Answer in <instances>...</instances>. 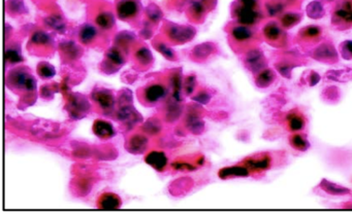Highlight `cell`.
<instances>
[{
    "label": "cell",
    "mask_w": 352,
    "mask_h": 215,
    "mask_svg": "<svg viewBox=\"0 0 352 215\" xmlns=\"http://www.w3.org/2000/svg\"><path fill=\"white\" fill-rule=\"evenodd\" d=\"M332 22L339 30L349 29L352 27V0H340L334 8Z\"/></svg>",
    "instance_id": "6da1fadb"
},
{
    "label": "cell",
    "mask_w": 352,
    "mask_h": 215,
    "mask_svg": "<svg viewBox=\"0 0 352 215\" xmlns=\"http://www.w3.org/2000/svg\"><path fill=\"white\" fill-rule=\"evenodd\" d=\"M284 28L276 22L268 23L263 29V37L266 42L275 48H282L287 43V36Z\"/></svg>",
    "instance_id": "7a4b0ae2"
},
{
    "label": "cell",
    "mask_w": 352,
    "mask_h": 215,
    "mask_svg": "<svg viewBox=\"0 0 352 215\" xmlns=\"http://www.w3.org/2000/svg\"><path fill=\"white\" fill-rule=\"evenodd\" d=\"M242 164L250 171V174H260L271 168L272 157L268 153H260L247 158L243 161Z\"/></svg>",
    "instance_id": "3957f363"
},
{
    "label": "cell",
    "mask_w": 352,
    "mask_h": 215,
    "mask_svg": "<svg viewBox=\"0 0 352 215\" xmlns=\"http://www.w3.org/2000/svg\"><path fill=\"white\" fill-rule=\"evenodd\" d=\"M244 64L246 68L249 71L257 74L259 71L266 69L268 62L262 50L257 48H251L250 50L246 51Z\"/></svg>",
    "instance_id": "277c9868"
},
{
    "label": "cell",
    "mask_w": 352,
    "mask_h": 215,
    "mask_svg": "<svg viewBox=\"0 0 352 215\" xmlns=\"http://www.w3.org/2000/svg\"><path fill=\"white\" fill-rule=\"evenodd\" d=\"M234 16H236L239 24L250 26V27L256 25L264 18L263 13L259 8L246 7L240 4H238L236 9H234Z\"/></svg>",
    "instance_id": "5b68a950"
},
{
    "label": "cell",
    "mask_w": 352,
    "mask_h": 215,
    "mask_svg": "<svg viewBox=\"0 0 352 215\" xmlns=\"http://www.w3.org/2000/svg\"><path fill=\"white\" fill-rule=\"evenodd\" d=\"M312 57L316 61L325 64H335L339 61L338 53L331 43H322L313 51Z\"/></svg>",
    "instance_id": "8992f818"
},
{
    "label": "cell",
    "mask_w": 352,
    "mask_h": 215,
    "mask_svg": "<svg viewBox=\"0 0 352 215\" xmlns=\"http://www.w3.org/2000/svg\"><path fill=\"white\" fill-rule=\"evenodd\" d=\"M230 35L236 44L247 46H251V43L254 42L257 37L250 26H245L241 24L233 27L230 31Z\"/></svg>",
    "instance_id": "52a82bcc"
},
{
    "label": "cell",
    "mask_w": 352,
    "mask_h": 215,
    "mask_svg": "<svg viewBox=\"0 0 352 215\" xmlns=\"http://www.w3.org/2000/svg\"><path fill=\"white\" fill-rule=\"evenodd\" d=\"M194 35L195 30L192 27L172 25L167 29V36L177 44H186L193 38Z\"/></svg>",
    "instance_id": "ba28073f"
},
{
    "label": "cell",
    "mask_w": 352,
    "mask_h": 215,
    "mask_svg": "<svg viewBox=\"0 0 352 215\" xmlns=\"http://www.w3.org/2000/svg\"><path fill=\"white\" fill-rule=\"evenodd\" d=\"M11 84L19 89L26 91H34L36 87V80L31 74L23 70H16L11 73L10 76Z\"/></svg>",
    "instance_id": "9c48e42d"
},
{
    "label": "cell",
    "mask_w": 352,
    "mask_h": 215,
    "mask_svg": "<svg viewBox=\"0 0 352 215\" xmlns=\"http://www.w3.org/2000/svg\"><path fill=\"white\" fill-rule=\"evenodd\" d=\"M285 125L288 131L292 133L302 132L307 125L306 117L297 109H292L285 115Z\"/></svg>",
    "instance_id": "30bf717a"
},
{
    "label": "cell",
    "mask_w": 352,
    "mask_h": 215,
    "mask_svg": "<svg viewBox=\"0 0 352 215\" xmlns=\"http://www.w3.org/2000/svg\"><path fill=\"white\" fill-rule=\"evenodd\" d=\"M140 10L138 0H121L117 5V15L122 20H130L137 17Z\"/></svg>",
    "instance_id": "8fae6325"
},
{
    "label": "cell",
    "mask_w": 352,
    "mask_h": 215,
    "mask_svg": "<svg viewBox=\"0 0 352 215\" xmlns=\"http://www.w3.org/2000/svg\"><path fill=\"white\" fill-rule=\"evenodd\" d=\"M321 36H322V29L319 26L316 25L307 26L305 28L299 30L297 34L299 42L306 45L316 44L317 42H319Z\"/></svg>",
    "instance_id": "7c38bea8"
},
{
    "label": "cell",
    "mask_w": 352,
    "mask_h": 215,
    "mask_svg": "<svg viewBox=\"0 0 352 215\" xmlns=\"http://www.w3.org/2000/svg\"><path fill=\"white\" fill-rule=\"evenodd\" d=\"M319 189L322 190L324 193H327V194L334 196V197H344V196H349L352 194L348 187L335 183V182L330 181L325 178L322 179L321 182L319 183Z\"/></svg>",
    "instance_id": "4fadbf2b"
},
{
    "label": "cell",
    "mask_w": 352,
    "mask_h": 215,
    "mask_svg": "<svg viewBox=\"0 0 352 215\" xmlns=\"http://www.w3.org/2000/svg\"><path fill=\"white\" fill-rule=\"evenodd\" d=\"M218 175L221 179H229L237 177H248L250 175V171L247 169L243 164L234 165L230 167H225L218 172Z\"/></svg>",
    "instance_id": "5bb4252c"
},
{
    "label": "cell",
    "mask_w": 352,
    "mask_h": 215,
    "mask_svg": "<svg viewBox=\"0 0 352 215\" xmlns=\"http://www.w3.org/2000/svg\"><path fill=\"white\" fill-rule=\"evenodd\" d=\"M121 206V199L113 194L106 193L101 195L97 201V207L102 210H116Z\"/></svg>",
    "instance_id": "9a60e30c"
},
{
    "label": "cell",
    "mask_w": 352,
    "mask_h": 215,
    "mask_svg": "<svg viewBox=\"0 0 352 215\" xmlns=\"http://www.w3.org/2000/svg\"><path fill=\"white\" fill-rule=\"evenodd\" d=\"M92 98L94 102L97 103L100 108L103 110L112 109L115 104V98L109 91L106 90H98L94 91L92 94Z\"/></svg>",
    "instance_id": "2e32d148"
},
{
    "label": "cell",
    "mask_w": 352,
    "mask_h": 215,
    "mask_svg": "<svg viewBox=\"0 0 352 215\" xmlns=\"http://www.w3.org/2000/svg\"><path fill=\"white\" fill-rule=\"evenodd\" d=\"M166 94V89L162 86V85H151L149 87H147L144 91V99L150 103H156L160 101Z\"/></svg>",
    "instance_id": "e0dca14e"
},
{
    "label": "cell",
    "mask_w": 352,
    "mask_h": 215,
    "mask_svg": "<svg viewBox=\"0 0 352 215\" xmlns=\"http://www.w3.org/2000/svg\"><path fill=\"white\" fill-rule=\"evenodd\" d=\"M148 139L142 135H135L126 143V149L129 153L140 155L142 154L148 147Z\"/></svg>",
    "instance_id": "ac0fdd59"
},
{
    "label": "cell",
    "mask_w": 352,
    "mask_h": 215,
    "mask_svg": "<svg viewBox=\"0 0 352 215\" xmlns=\"http://www.w3.org/2000/svg\"><path fill=\"white\" fill-rule=\"evenodd\" d=\"M146 163L157 171H162L167 165V157L162 152H151L145 158Z\"/></svg>",
    "instance_id": "d6986e66"
},
{
    "label": "cell",
    "mask_w": 352,
    "mask_h": 215,
    "mask_svg": "<svg viewBox=\"0 0 352 215\" xmlns=\"http://www.w3.org/2000/svg\"><path fill=\"white\" fill-rule=\"evenodd\" d=\"M95 135L101 139H109L115 136V130L112 124L106 122V120L102 119H97L93 124L92 128Z\"/></svg>",
    "instance_id": "ffe728a7"
},
{
    "label": "cell",
    "mask_w": 352,
    "mask_h": 215,
    "mask_svg": "<svg viewBox=\"0 0 352 215\" xmlns=\"http://www.w3.org/2000/svg\"><path fill=\"white\" fill-rule=\"evenodd\" d=\"M276 80V73L274 70L266 68L259 71L255 76V84L260 89L269 88Z\"/></svg>",
    "instance_id": "44dd1931"
},
{
    "label": "cell",
    "mask_w": 352,
    "mask_h": 215,
    "mask_svg": "<svg viewBox=\"0 0 352 215\" xmlns=\"http://www.w3.org/2000/svg\"><path fill=\"white\" fill-rule=\"evenodd\" d=\"M140 115L138 112L134 109V107L132 108L130 106H123L118 111V118L121 120L122 123H125L127 125L134 126L139 122Z\"/></svg>",
    "instance_id": "7402d4cb"
},
{
    "label": "cell",
    "mask_w": 352,
    "mask_h": 215,
    "mask_svg": "<svg viewBox=\"0 0 352 215\" xmlns=\"http://www.w3.org/2000/svg\"><path fill=\"white\" fill-rule=\"evenodd\" d=\"M289 144L294 149L295 151L298 152H306L310 149V143L308 141V139L306 138L305 135L301 133H292L291 135L288 138Z\"/></svg>",
    "instance_id": "603a6c76"
},
{
    "label": "cell",
    "mask_w": 352,
    "mask_h": 215,
    "mask_svg": "<svg viewBox=\"0 0 352 215\" xmlns=\"http://www.w3.org/2000/svg\"><path fill=\"white\" fill-rule=\"evenodd\" d=\"M97 36V30L93 25L86 24L81 27L79 32V39L83 45H89L93 42Z\"/></svg>",
    "instance_id": "cb8c5ba5"
},
{
    "label": "cell",
    "mask_w": 352,
    "mask_h": 215,
    "mask_svg": "<svg viewBox=\"0 0 352 215\" xmlns=\"http://www.w3.org/2000/svg\"><path fill=\"white\" fill-rule=\"evenodd\" d=\"M95 23L100 29L110 30L115 25V18L110 11H101L96 16Z\"/></svg>",
    "instance_id": "d4e9b609"
},
{
    "label": "cell",
    "mask_w": 352,
    "mask_h": 215,
    "mask_svg": "<svg viewBox=\"0 0 352 215\" xmlns=\"http://www.w3.org/2000/svg\"><path fill=\"white\" fill-rule=\"evenodd\" d=\"M303 15L297 12H287L280 19V24L284 29H290L302 21Z\"/></svg>",
    "instance_id": "484cf974"
},
{
    "label": "cell",
    "mask_w": 352,
    "mask_h": 215,
    "mask_svg": "<svg viewBox=\"0 0 352 215\" xmlns=\"http://www.w3.org/2000/svg\"><path fill=\"white\" fill-rule=\"evenodd\" d=\"M215 51V47L212 44H203L200 46H197L193 49V56L194 58L200 59V60H205L207 59L209 56L212 55Z\"/></svg>",
    "instance_id": "4316f807"
},
{
    "label": "cell",
    "mask_w": 352,
    "mask_h": 215,
    "mask_svg": "<svg viewBox=\"0 0 352 215\" xmlns=\"http://www.w3.org/2000/svg\"><path fill=\"white\" fill-rule=\"evenodd\" d=\"M307 15L311 19H321L324 16V8L319 1H313L307 7Z\"/></svg>",
    "instance_id": "83f0119b"
},
{
    "label": "cell",
    "mask_w": 352,
    "mask_h": 215,
    "mask_svg": "<svg viewBox=\"0 0 352 215\" xmlns=\"http://www.w3.org/2000/svg\"><path fill=\"white\" fill-rule=\"evenodd\" d=\"M187 126L193 134H202L204 131V123L200 119L198 115L190 114L187 119Z\"/></svg>",
    "instance_id": "f1b7e54d"
},
{
    "label": "cell",
    "mask_w": 352,
    "mask_h": 215,
    "mask_svg": "<svg viewBox=\"0 0 352 215\" xmlns=\"http://www.w3.org/2000/svg\"><path fill=\"white\" fill-rule=\"evenodd\" d=\"M210 3L208 0H193L190 10L194 17H202L207 10V4Z\"/></svg>",
    "instance_id": "f546056e"
},
{
    "label": "cell",
    "mask_w": 352,
    "mask_h": 215,
    "mask_svg": "<svg viewBox=\"0 0 352 215\" xmlns=\"http://www.w3.org/2000/svg\"><path fill=\"white\" fill-rule=\"evenodd\" d=\"M136 58L140 62V64H141V65H149L152 62V60H153V57H152V54H151L150 50H148L145 47L140 48L137 51Z\"/></svg>",
    "instance_id": "4dcf8cb0"
},
{
    "label": "cell",
    "mask_w": 352,
    "mask_h": 215,
    "mask_svg": "<svg viewBox=\"0 0 352 215\" xmlns=\"http://www.w3.org/2000/svg\"><path fill=\"white\" fill-rule=\"evenodd\" d=\"M107 60L114 66H121L124 63V57L118 49H111L107 54Z\"/></svg>",
    "instance_id": "1f68e13d"
},
{
    "label": "cell",
    "mask_w": 352,
    "mask_h": 215,
    "mask_svg": "<svg viewBox=\"0 0 352 215\" xmlns=\"http://www.w3.org/2000/svg\"><path fill=\"white\" fill-rule=\"evenodd\" d=\"M31 43L35 46H42V47H45V46H48L50 45L51 43V38L50 36L44 32V31H37L35 32L32 37H31Z\"/></svg>",
    "instance_id": "d6a6232c"
},
{
    "label": "cell",
    "mask_w": 352,
    "mask_h": 215,
    "mask_svg": "<svg viewBox=\"0 0 352 215\" xmlns=\"http://www.w3.org/2000/svg\"><path fill=\"white\" fill-rule=\"evenodd\" d=\"M276 69L278 72L284 76L289 78L291 75V70L294 68V65L292 63H289L288 61H282L279 63H276Z\"/></svg>",
    "instance_id": "836d02e7"
},
{
    "label": "cell",
    "mask_w": 352,
    "mask_h": 215,
    "mask_svg": "<svg viewBox=\"0 0 352 215\" xmlns=\"http://www.w3.org/2000/svg\"><path fill=\"white\" fill-rule=\"evenodd\" d=\"M37 73L40 74L43 78H51L53 77L56 73L54 67L48 64V63H42L38 65L37 67Z\"/></svg>",
    "instance_id": "e575fe53"
},
{
    "label": "cell",
    "mask_w": 352,
    "mask_h": 215,
    "mask_svg": "<svg viewBox=\"0 0 352 215\" xmlns=\"http://www.w3.org/2000/svg\"><path fill=\"white\" fill-rule=\"evenodd\" d=\"M283 10H284V5L280 1H273V2L268 3V5H267L268 15L271 17L279 16Z\"/></svg>",
    "instance_id": "d590c367"
},
{
    "label": "cell",
    "mask_w": 352,
    "mask_h": 215,
    "mask_svg": "<svg viewBox=\"0 0 352 215\" xmlns=\"http://www.w3.org/2000/svg\"><path fill=\"white\" fill-rule=\"evenodd\" d=\"M340 53L343 59H352V40H345V42L340 45Z\"/></svg>",
    "instance_id": "8d00e7d4"
},
{
    "label": "cell",
    "mask_w": 352,
    "mask_h": 215,
    "mask_svg": "<svg viewBox=\"0 0 352 215\" xmlns=\"http://www.w3.org/2000/svg\"><path fill=\"white\" fill-rule=\"evenodd\" d=\"M160 129H161L160 123L158 122V120L153 119V118L150 119L144 127V130L150 134H158L160 132Z\"/></svg>",
    "instance_id": "74e56055"
},
{
    "label": "cell",
    "mask_w": 352,
    "mask_h": 215,
    "mask_svg": "<svg viewBox=\"0 0 352 215\" xmlns=\"http://www.w3.org/2000/svg\"><path fill=\"white\" fill-rule=\"evenodd\" d=\"M48 24L52 27V28L59 31V32H63L64 29H65V24L58 17H51V18H49L48 19Z\"/></svg>",
    "instance_id": "f35d334b"
},
{
    "label": "cell",
    "mask_w": 352,
    "mask_h": 215,
    "mask_svg": "<svg viewBox=\"0 0 352 215\" xmlns=\"http://www.w3.org/2000/svg\"><path fill=\"white\" fill-rule=\"evenodd\" d=\"M5 59L9 63H19L23 61L22 56L16 50H7L5 52Z\"/></svg>",
    "instance_id": "ab89813d"
},
{
    "label": "cell",
    "mask_w": 352,
    "mask_h": 215,
    "mask_svg": "<svg viewBox=\"0 0 352 215\" xmlns=\"http://www.w3.org/2000/svg\"><path fill=\"white\" fill-rule=\"evenodd\" d=\"M156 49H157L162 54L163 57H165L166 59H168V60L175 59V53L173 52V50L171 48H168L167 46H165L164 44L157 45L156 46Z\"/></svg>",
    "instance_id": "60d3db41"
},
{
    "label": "cell",
    "mask_w": 352,
    "mask_h": 215,
    "mask_svg": "<svg viewBox=\"0 0 352 215\" xmlns=\"http://www.w3.org/2000/svg\"><path fill=\"white\" fill-rule=\"evenodd\" d=\"M173 88H174V97L176 98L177 101H180L182 83H181V78L179 75H175L173 77Z\"/></svg>",
    "instance_id": "b9f144b4"
},
{
    "label": "cell",
    "mask_w": 352,
    "mask_h": 215,
    "mask_svg": "<svg viewBox=\"0 0 352 215\" xmlns=\"http://www.w3.org/2000/svg\"><path fill=\"white\" fill-rule=\"evenodd\" d=\"M174 169L176 170H186V171H193L195 170V167L191 164L188 163H184V162H177L175 164L172 165Z\"/></svg>",
    "instance_id": "7bdbcfd3"
},
{
    "label": "cell",
    "mask_w": 352,
    "mask_h": 215,
    "mask_svg": "<svg viewBox=\"0 0 352 215\" xmlns=\"http://www.w3.org/2000/svg\"><path fill=\"white\" fill-rule=\"evenodd\" d=\"M148 17L154 22H158L161 18V12L156 7L154 9H148Z\"/></svg>",
    "instance_id": "ee69618b"
},
{
    "label": "cell",
    "mask_w": 352,
    "mask_h": 215,
    "mask_svg": "<svg viewBox=\"0 0 352 215\" xmlns=\"http://www.w3.org/2000/svg\"><path fill=\"white\" fill-rule=\"evenodd\" d=\"M320 80V75L315 72V71H311L310 72V76H309V85L310 86H315Z\"/></svg>",
    "instance_id": "f6af8a7d"
},
{
    "label": "cell",
    "mask_w": 352,
    "mask_h": 215,
    "mask_svg": "<svg viewBox=\"0 0 352 215\" xmlns=\"http://www.w3.org/2000/svg\"><path fill=\"white\" fill-rule=\"evenodd\" d=\"M194 86H195V78H194V76L188 77L187 80H186V90H187L188 94L192 93Z\"/></svg>",
    "instance_id": "bcb514c9"
},
{
    "label": "cell",
    "mask_w": 352,
    "mask_h": 215,
    "mask_svg": "<svg viewBox=\"0 0 352 215\" xmlns=\"http://www.w3.org/2000/svg\"><path fill=\"white\" fill-rule=\"evenodd\" d=\"M194 100H195V101H199V102H201V103H204V104H205V103H208V102H209V100H210V96H209L207 93H201L200 95H198L197 97L194 98Z\"/></svg>",
    "instance_id": "7dc6e473"
},
{
    "label": "cell",
    "mask_w": 352,
    "mask_h": 215,
    "mask_svg": "<svg viewBox=\"0 0 352 215\" xmlns=\"http://www.w3.org/2000/svg\"><path fill=\"white\" fill-rule=\"evenodd\" d=\"M322 1L323 2H331V1H333V0H322Z\"/></svg>",
    "instance_id": "c3c4849f"
}]
</instances>
